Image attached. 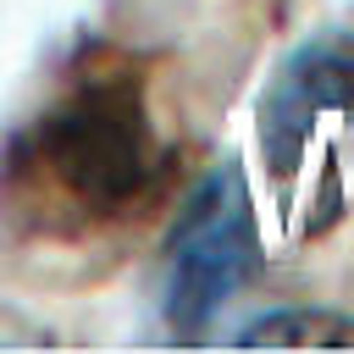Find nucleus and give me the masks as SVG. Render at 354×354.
<instances>
[{
	"label": "nucleus",
	"instance_id": "f257e3e1",
	"mask_svg": "<svg viewBox=\"0 0 354 354\" xmlns=\"http://www.w3.org/2000/svg\"><path fill=\"white\" fill-rule=\"evenodd\" d=\"M155 171L160 144L138 77L94 61L11 138L6 194L33 221H105L133 210Z\"/></svg>",
	"mask_w": 354,
	"mask_h": 354
},
{
	"label": "nucleus",
	"instance_id": "f03ea898",
	"mask_svg": "<svg viewBox=\"0 0 354 354\" xmlns=\"http://www.w3.org/2000/svg\"><path fill=\"white\" fill-rule=\"evenodd\" d=\"M260 238H254V205L238 160H221L199 177V188L183 199L171 238L160 249V315L177 337H199L221 304L254 277Z\"/></svg>",
	"mask_w": 354,
	"mask_h": 354
},
{
	"label": "nucleus",
	"instance_id": "7ed1b4c3",
	"mask_svg": "<svg viewBox=\"0 0 354 354\" xmlns=\"http://www.w3.org/2000/svg\"><path fill=\"white\" fill-rule=\"evenodd\" d=\"M332 122L354 133V33L321 28L310 33L260 94V149L277 177H293L310 138Z\"/></svg>",
	"mask_w": 354,
	"mask_h": 354
},
{
	"label": "nucleus",
	"instance_id": "20e7f679",
	"mask_svg": "<svg viewBox=\"0 0 354 354\" xmlns=\"http://www.w3.org/2000/svg\"><path fill=\"white\" fill-rule=\"evenodd\" d=\"M243 348H354V321L348 315H326V310H282V315H260L249 332H238Z\"/></svg>",
	"mask_w": 354,
	"mask_h": 354
}]
</instances>
